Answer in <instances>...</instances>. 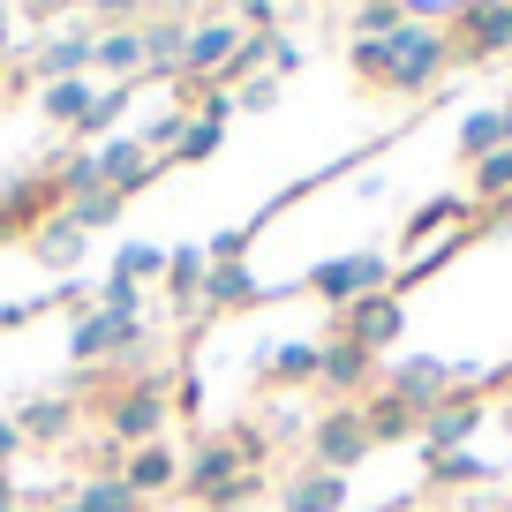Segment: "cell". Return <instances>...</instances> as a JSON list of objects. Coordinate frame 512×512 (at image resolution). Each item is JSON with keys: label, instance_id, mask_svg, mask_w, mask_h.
Here are the masks:
<instances>
[{"label": "cell", "instance_id": "cell-1", "mask_svg": "<svg viewBox=\"0 0 512 512\" xmlns=\"http://www.w3.org/2000/svg\"><path fill=\"white\" fill-rule=\"evenodd\" d=\"M151 347L144 332V309H76V324H68V362H136V354Z\"/></svg>", "mask_w": 512, "mask_h": 512}, {"label": "cell", "instance_id": "cell-2", "mask_svg": "<svg viewBox=\"0 0 512 512\" xmlns=\"http://www.w3.org/2000/svg\"><path fill=\"white\" fill-rule=\"evenodd\" d=\"M309 294L324 309H354L369 294H392V256L384 249H347V256H324L317 272H309Z\"/></svg>", "mask_w": 512, "mask_h": 512}, {"label": "cell", "instance_id": "cell-3", "mask_svg": "<svg viewBox=\"0 0 512 512\" xmlns=\"http://www.w3.org/2000/svg\"><path fill=\"white\" fill-rule=\"evenodd\" d=\"M445 61H452V38L437 31V23H400V31H392V83H384V91H392V98L437 91Z\"/></svg>", "mask_w": 512, "mask_h": 512}, {"label": "cell", "instance_id": "cell-4", "mask_svg": "<svg viewBox=\"0 0 512 512\" xmlns=\"http://www.w3.org/2000/svg\"><path fill=\"white\" fill-rule=\"evenodd\" d=\"M384 384V354H369L362 339H347V332H332V339H317V392L332 407H347V400H369Z\"/></svg>", "mask_w": 512, "mask_h": 512}, {"label": "cell", "instance_id": "cell-5", "mask_svg": "<svg viewBox=\"0 0 512 512\" xmlns=\"http://www.w3.org/2000/svg\"><path fill=\"white\" fill-rule=\"evenodd\" d=\"M369 422L362 407H324L317 422H309V467H324V475H347V467L369 460Z\"/></svg>", "mask_w": 512, "mask_h": 512}, {"label": "cell", "instance_id": "cell-6", "mask_svg": "<svg viewBox=\"0 0 512 512\" xmlns=\"http://www.w3.org/2000/svg\"><path fill=\"white\" fill-rule=\"evenodd\" d=\"M241 475H256V467L241 460L234 437H204V445L181 460V482H189L196 505H226V512H234V482H241Z\"/></svg>", "mask_w": 512, "mask_h": 512}, {"label": "cell", "instance_id": "cell-7", "mask_svg": "<svg viewBox=\"0 0 512 512\" xmlns=\"http://www.w3.org/2000/svg\"><path fill=\"white\" fill-rule=\"evenodd\" d=\"M384 392H392V400H407L415 415H430V407H445L452 392H460V362H437V354H400V362H384Z\"/></svg>", "mask_w": 512, "mask_h": 512}, {"label": "cell", "instance_id": "cell-8", "mask_svg": "<svg viewBox=\"0 0 512 512\" xmlns=\"http://www.w3.org/2000/svg\"><path fill=\"white\" fill-rule=\"evenodd\" d=\"M159 430H166V392H144V384H128V392H113V400H106V437H113L121 452L159 445Z\"/></svg>", "mask_w": 512, "mask_h": 512}, {"label": "cell", "instance_id": "cell-9", "mask_svg": "<svg viewBox=\"0 0 512 512\" xmlns=\"http://www.w3.org/2000/svg\"><path fill=\"white\" fill-rule=\"evenodd\" d=\"M482 430V392H452L445 407H430L422 415V460H445V452H467V437Z\"/></svg>", "mask_w": 512, "mask_h": 512}, {"label": "cell", "instance_id": "cell-10", "mask_svg": "<svg viewBox=\"0 0 512 512\" xmlns=\"http://www.w3.org/2000/svg\"><path fill=\"white\" fill-rule=\"evenodd\" d=\"M452 23H460V53L467 61H497V53L512 46V0H467Z\"/></svg>", "mask_w": 512, "mask_h": 512}, {"label": "cell", "instance_id": "cell-11", "mask_svg": "<svg viewBox=\"0 0 512 512\" xmlns=\"http://www.w3.org/2000/svg\"><path fill=\"white\" fill-rule=\"evenodd\" d=\"M151 174H159V159L144 151V136H106V144H98V181H106L113 196H136Z\"/></svg>", "mask_w": 512, "mask_h": 512}, {"label": "cell", "instance_id": "cell-12", "mask_svg": "<svg viewBox=\"0 0 512 512\" xmlns=\"http://www.w3.org/2000/svg\"><path fill=\"white\" fill-rule=\"evenodd\" d=\"M339 332H347V339H362L369 354L400 347V332H407V309H400V294H369V302H354Z\"/></svg>", "mask_w": 512, "mask_h": 512}, {"label": "cell", "instance_id": "cell-13", "mask_svg": "<svg viewBox=\"0 0 512 512\" xmlns=\"http://www.w3.org/2000/svg\"><path fill=\"white\" fill-rule=\"evenodd\" d=\"M53 211H61V189H53V181H0V241H8V234H16V226H23V234H31V226L38 219H53Z\"/></svg>", "mask_w": 512, "mask_h": 512}, {"label": "cell", "instance_id": "cell-14", "mask_svg": "<svg viewBox=\"0 0 512 512\" xmlns=\"http://www.w3.org/2000/svg\"><path fill=\"white\" fill-rule=\"evenodd\" d=\"M91 61H98V31H53L46 46H38V68L31 76L38 83H68V76H91Z\"/></svg>", "mask_w": 512, "mask_h": 512}, {"label": "cell", "instance_id": "cell-15", "mask_svg": "<svg viewBox=\"0 0 512 512\" xmlns=\"http://www.w3.org/2000/svg\"><path fill=\"white\" fill-rule=\"evenodd\" d=\"M256 302H264V279H256L249 264H211V272H204V294H196V309H204V317L256 309Z\"/></svg>", "mask_w": 512, "mask_h": 512}, {"label": "cell", "instance_id": "cell-16", "mask_svg": "<svg viewBox=\"0 0 512 512\" xmlns=\"http://www.w3.org/2000/svg\"><path fill=\"white\" fill-rule=\"evenodd\" d=\"M241 23H189V76L196 83H219L226 76V61L241 53Z\"/></svg>", "mask_w": 512, "mask_h": 512}, {"label": "cell", "instance_id": "cell-17", "mask_svg": "<svg viewBox=\"0 0 512 512\" xmlns=\"http://www.w3.org/2000/svg\"><path fill=\"white\" fill-rule=\"evenodd\" d=\"M16 430H23V445H61V437H76V400L68 392H38V400L16 407Z\"/></svg>", "mask_w": 512, "mask_h": 512}, {"label": "cell", "instance_id": "cell-18", "mask_svg": "<svg viewBox=\"0 0 512 512\" xmlns=\"http://www.w3.org/2000/svg\"><path fill=\"white\" fill-rule=\"evenodd\" d=\"M23 241H31V256L46 264V272H83V241H91V234H76L68 211H53V219H38Z\"/></svg>", "mask_w": 512, "mask_h": 512}, {"label": "cell", "instance_id": "cell-19", "mask_svg": "<svg viewBox=\"0 0 512 512\" xmlns=\"http://www.w3.org/2000/svg\"><path fill=\"white\" fill-rule=\"evenodd\" d=\"M144 76H189V23L166 16V23H144Z\"/></svg>", "mask_w": 512, "mask_h": 512}, {"label": "cell", "instance_id": "cell-20", "mask_svg": "<svg viewBox=\"0 0 512 512\" xmlns=\"http://www.w3.org/2000/svg\"><path fill=\"white\" fill-rule=\"evenodd\" d=\"M121 482H128L136 497L174 490V482H181V452H166V445H136V452H121Z\"/></svg>", "mask_w": 512, "mask_h": 512}, {"label": "cell", "instance_id": "cell-21", "mask_svg": "<svg viewBox=\"0 0 512 512\" xmlns=\"http://www.w3.org/2000/svg\"><path fill=\"white\" fill-rule=\"evenodd\" d=\"M287 512H347V475H324V467H302V475L279 490Z\"/></svg>", "mask_w": 512, "mask_h": 512}, {"label": "cell", "instance_id": "cell-22", "mask_svg": "<svg viewBox=\"0 0 512 512\" xmlns=\"http://www.w3.org/2000/svg\"><path fill=\"white\" fill-rule=\"evenodd\" d=\"M113 83H144V23H121V31H98V61Z\"/></svg>", "mask_w": 512, "mask_h": 512}, {"label": "cell", "instance_id": "cell-23", "mask_svg": "<svg viewBox=\"0 0 512 512\" xmlns=\"http://www.w3.org/2000/svg\"><path fill=\"white\" fill-rule=\"evenodd\" d=\"M362 422H369V445H407V437H422V415L407 400H392V392H369Z\"/></svg>", "mask_w": 512, "mask_h": 512}, {"label": "cell", "instance_id": "cell-24", "mask_svg": "<svg viewBox=\"0 0 512 512\" xmlns=\"http://www.w3.org/2000/svg\"><path fill=\"white\" fill-rule=\"evenodd\" d=\"M53 512H144V497L128 490L121 475H91V482H76Z\"/></svg>", "mask_w": 512, "mask_h": 512}, {"label": "cell", "instance_id": "cell-25", "mask_svg": "<svg viewBox=\"0 0 512 512\" xmlns=\"http://www.w3.org/2000/svg\"><path fill=\"white\" fill-rule=\"evenodd\" d=\"M91 98H98V83H91V76H68V83H46V98H38V106H46V121H53V128H83Z\"/></svg>", "mask_w": 512, "mask_h": 512}, {"label": "cell", "instance_id": "cell-26", "mask_svg": "<svg viewBox=\"0 0 512 512\" xmlns=\"http://www.w3.org/2000/svg\"><path fill=\"white\" fill-rule=\"evenodd\" d=\"M204 272H211V256L196 249V241L166 249V294H174V302H196V294H204Z\"/></svg>", "mask_w": 512, "mask_h": 512}, {"label": "cell", "instance_id": "cell-27", "mask_svg": "<svg viewBox=\"0 0 512 512\" xmlns=\"http://www.w3.org/2000/svg\"><path fill=\"white\" fill-rule=\"evenodd\" d=\"M460 151H467V166L475 159H490V151H505V106H475L460 121Z\"/></svg>", "mask_w": 512, "mask_h": 512}, {"label": "cell", "instance_id": "cell-28", "mask_svg": "<svg viewBox=\"0 0 512 512\" xmlns=\"http://www.w3.org/2000/svg\"><path fill=\"white\" fill-rule=\"evenodd\" d=\"M128 98H136V83H98V98H91V113H83V144H106V128L128 113Z\"/></svg>", "mask_w": 512, "mask_h": 512}, {"label": "cell", "instance_id": "cell-29", "mask_svg": "<svg viewBox=\"0 0 512 512\" xmlns=\"http://www.w3.org/2000/svg\"><path fill=\"white\" fill-rule=\"evenodd\" d=\"M121 204H128V196H113V189H91V196H68V226H76V234H98V226H113V219H121Z\"/></svg>", "mask_w": 512, "mask_h": 512}, {"label": "cell", "instance_id": "cell-30", "mask_svg": "<svg viewBox=\"0 0 512 512\" xmlns=\"http://www.w3.org/2000/svg\"><path fill=\"white\" fill-rule=\"evenodd\" d=\"M467 196H475V204H497V196H512V151H490V159L467 166Z\"/></svg>", "mask_w": 512, "mask_h": 512}, {"label": "cell", "instance_id": "cell-31", "mask_svg": "<svg viewBox=\"0 0 512 512\" xmlns=\"http://www.w3.org/2000/svg\"><path fill=\"white\" fill-rule=\"evenodd\" d=\"M106 279H128V287H144V279H166V249L159 241H128L121 256H113Z\"/></svg>", "mask_w": 512, "mask_h": 512}, {"label": "cell", "instance_id": "cell-32", "mask_svg": "<svg viewBox=\"0 0 512 512\" xmlns=\"http://www.w3.org/2000/svg\"><path fill=\"white\" fill-rule=\"evenodd\" d=\"M347 68L384 91V83H392V38H354V46H347Z\"/></svg>", "mask_w": 512, "mask_h": 512}, {"label": "cell", "instance_id": "cell-33", "mask_svg": "<svg viewBox=\"0 0 512 512\" xmlns=\"http://www.w3.org/2000/svg\"><path fill=\"white\" fill-rule=\"evenodd\" d=\"M467 211H475V196H430V204H415V219H407V234H437V226H460Z\"/></svg>", "mask_w": 512, "mask_h": 512}, {"label": "cell", "instance_id": "cell-34", "mask_svg": "<svg viewBox=\"0 0 512 512\" xmlns=\"http://www.w3.org/2000/svg\"><path fill=\"white\" fill-rule=\"evenodd\" d=\"M53 189H61V204H68V196L106 189V181H98V151H68V159H61V174H53Z\"/></svg>", "mask_w": 512, "mask_h": 512}, {"label": "cell", "instance_id": "cell-35", "mask_svg": "<svg viewBox=\"0 0 512 512\" xmlns=\"http://www.w3.org/2000/svg\"><path fill=\"white\" fill-rule=\"evenodd\" d=\"M497 467L482 460V452H445V460H430V482L437 490H452V482H490Z\"/></svg>", "mask_w": 512, "mask_h": 512}, {"label": "cell", "instance_id": "cell-36", "mask_svg": "<svg viewBox=\"0 0 512 512\" xmlns=\"http://www.w3.org/2000/svg\"><path fill=\"white\" fill-rule=\"evenodd\" d=\"M407 23V0H362L354 8V38H392Z\"/></svg>", "mask_w": 512, "mask_h": 512}, {"label": "cell", "instance_id": "cell-37", "mask_svg": "<svg viewBox=\"0 0 512 512\" xmlns=\"http://www.w3.org/2000/svg\"><path fill=\"white\" fill-rule=\"evenodd\" d=\"M272 377L279 384H317V347H309V339H287V347L272 354Z\"/></svg>", "mask_w": 512, "mask_h": 512}, {"label": "cell", "instance_id": "cell-38", "mask_svg": "<svg viewBox=\"0 0 512 512\" xmlns=\"http://www.w3.org/2000/svg\"><path fill=\"white\" fill-rule=\"evenodd\" d=\"M226 144V121H204V113H196V121H189V136H181V151H174V159H211V151H219Z\"/></svg>", "mask_w": 512, "mask_h": 512}, {"label": "cell", "instance_id": "cell-39", "mask_svg": "<svg viewBox=\"0 0 512 512\" xmlns=\"http://www.w3.org/2000/svg\"><path fill=\"white\" fill-rule=\"evenodd\" d=\"M181 136H189V113H159V121L144 128V151L166 159V151H181Z\"/></svg>", "mask_w": 512, "mask_h": 512}, {"label": "cell", "instance_id": "cell-40", "mask_svg": "<svg viewBox=\"0 0 512 512\" xmlns=\"http://www.w3.org/2000/svg\"><path fill=\"white\" fill-rule=\"evenodd\" d=\"M272 106H279V76H249L234 91V113H272Z\"/></svg>", "mask_w": 512, "mask_h": 512}, {"label": "cell", "instance_id": "cell-41", "mask_svg": "<svg viewBox=\"0 0 512 512\" xmlns=\"http://www.w3.org/2000/svg\"><path fill=\"white\" fill-rule=\"evenodd\" d=\"M460 249H467V234H452V241H437V249H430V256H415V264H407V272H400V279H407V287H415V279H430V272H445V264H452V256H460Z\"/></svg>", "mask_w": 512, "mask_h": 512}, {"label": "cell", "instance_id": "cell-42", "mask_svg": "<svg viewBox=\"0 0 512 512\" xmlns=\"http://www.w3.org/2000/svg\"><path fill=\"white\" fill-rule=\"evenodd\" d=\"M234 16H241V31H264V38H272L287 8H279V0H234Z\"/></svg>", "mask_w": 512, "mask_h": 512}, {"label": "cell", "instance_id": "cell-43", "mask_svg": "<svg viewBox=\"0 0 512 512\" xmlns=\"http://www.w3.org/2000/svg\"><path fill=\"white\" fill-rule=\"evenodd\" d=\"M76 8H91V16H106L113 31H121V23H136V8H144V0H76Z\"/></svg>", "mask_w": 512, "mask_h": 512}, {"label": "cell", "instance_id": "cell-44", "mask_svg": "<svg viewBox=\"0 0 512 512\" xmlns=\"http://www.w3.org/2000/svg\"><path fill=\"white\" fill-rule=\"evenodd\" d=\"M16 452H23V430H16V415H0V475L16 467Z\"/></svg>", "mask_w": 512, "mask_h": 512}, {"label": "cell", "instance_id": "cell-45", "mask_svg": "<svg viewBox=\"0 0 512 512\" xmlns=\"http://www.w3.org/2000/svg\"><path fill=\"white\" fill-rule=\"evenodd\" d=\"M294 68H302V46H294V38H272V76H294Z\"/></svg>", "mask_w": 512, "mask_h": 512}, {"label": "cell", "instance_id": "cell-46", "mask_svg": "<svg viewBox=\"0 0 512 512\" xmlns=\"http://www.w3.org/2000/svg\"><path fill=\"white\" fill-rule=\"evenodd\" d=\"M23 497H31V490H23L16 467H8V475H0V512H23Z\"/></svg>", "mask_w": 512, "mask_h": 512}, {"label": "cell", "instance_id": "cell-47", "mask_svg": "<svg viewBox=\"0 0 512 512\" xmlns=\"http://www.w3.org/2000/svg\"><path fill=\"white\" fill-rule=\"evenodd\" d=\"M38 309H46V302H8V309H0V332H16V324H31Z\"/></svg>", "mask_w": 512, "mask_h": 512}, {"label": "cell", "instance_id": "cell-48", "mask_svg": "<svg viewBox=\"0 0 512 512\" xmlns=\"http://www.w3.org/2000/svg\"><path fill=\"white\" fill-rule=\"evenodd\" d=\"M31 16H61V8H76V0H23Z\"/></svg>", "mask_w": 512, "mask_h": 512}, {"label": "cell", "instance_id": "cell-49", "mask_svg": "<svg viewBox=\"0 0 512 512\" xmlns=\"http://www.w3.org/2000/svg\"><path fill=\"white\" fill-rule=\"evenodd\" d=\"M505 151H512V98H505Z\"/></svg>", "mask_w": 512, "mask_h": 512}, {"label": "cell", "instance_id": "cell-50", "mask_svg": "<svg viewBox=\"0 0 512 512\" xmlns=\"http://www.w3.org/2000/svg\"><path fill=\"white\" fill-rule=\"evenodd\" d=\"M196 512H226V505H196Z\"/></svg>", "mask_w": 512, "mask_h": 512}, {"label": "cell", "instance_id": "cell-51", "mask_svg": "<svg viewBox=\"0 0 512 512\" xmlns=\"http://www.w3.org/2000/svg\"><path fill=\"white\" fill-rule=\"evenodd\" d=\"M0 23H8V0H0Z\"/></svg>", "mask_w": 512, "mask_h": 512}, {"label": "cell", "instance_id": "cell-52", "mask_svg": "<svg viewBox=\"0 0 512 512\" xmlns=\"http://www.w3.org/2000/svg\"><path fill=\"white\" fill-rule=\"evenodd\" d=\"M23 512H31V505H23Z\"/></svg>", "mask_w": 512, "mask_h": 512}, {"label": "cell", "instance_id": "cell-53", "mask_svg": "<svg viewBox=\"0 0 512 512\" xmlns=\"http://www.w3.org/2000/svg\"><path fill=\"white\" fill-rule=\"evenodd\" d=\"M505 512H512V505H505Z\"/></svg>", "mask_w": 512, "mask_h": 512}]
</instances>
